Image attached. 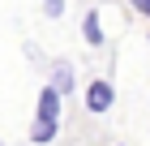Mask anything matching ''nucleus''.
Returning <instances> with one entry per match:
<instances>
[{
  "label": "nucleus",
  "mask_w": 150,
  "mask_h": 146,
  "mask_svg": "<svg viewBox=\"0 0 150 146\" xmlns=\"http://www.w3.org/2000/svg\"><path fill=\"white\" fill-rule=\"evenodd\" d=\"M81 30H86V43H90V47H99V43H103V26H99V9H90V13H86Z\"/></svg>",
  "instance_id": "4"
},
{
  "label": "nucleus",
  "mask_w": 150,
  "mask_h": 146,
  "mask_svg": "<svg viewBox=\"0 0 150 146\" xmlns=\"http://www.w3.org/2000/svg\"><path fill=\"white\" fill-rule=\"evenodd\" d=\"M52 86H56L60 95H73V69L69 65H56V82H52Z\"/></svg>",
  "instance_id": "5"
},
{
  "label": "nucleus",
  "mask_w": 150,
  "mask_h": 146,
  "mask_svg": "<svg viewBox=\"0 0 150 146\" xmlns=\"http://www.w3.org/2000/svg\"><path fill=\"white\" fill-rule=\"evenodd\" d=\"M39 116L60 120V90L56 86H43V90H39Z\"/></svg>",
  "instance_id": "2"
},
{
  "label": "nucleus",
  "mask_w": 150,
  "mask_h": 146,
  "mask_svg": "<svg viewBox=\"0 0 150 146\" xmlns=\"http://www.w3.org/2000/svg\"><path fill=\"white\" fill-rule=\"evenodd\" d=\"M112 103H116V86H112L107 78H94L90 86H86V108H90L94 116L112 112Z\"/></svg>",
  "instance_id": "1"
},
{
  "label": "nucleus",
  "mask_w": 150,
  "mask_h": 146,
  "mask_svg": "<svg viewBox=\"0 0 150 146\" xmlns=\"http://www.w3.org/2000/svg\"><path fill=\"white\" fill-rule=\"evenodd\" d=\"M56 129H60V120H47V116H35V129H30V142H35V146H47L52 137H56Z\"/></svg>",
  "instance_id": "3"
},
{
  "label": "nucleus",
  "mask_w": 150,
  "mask_h": 146,
  "mask_svg": "<svg viewBox=\"0 0 150 146\" xmlns=\"http://www.w3.org/2000/svg\"><path fill=\"white\" fill-rule=\"evenodd\" d=\"M43 13L47 17H60V13H64V0H43Z\"/></svg>",
  "instance_id": "6"
},
{
  "label": "nucleus",
  "mask_w": 150,
  "mask_h": 146,
  "mask_svg": "<svg viewBox=\"0 0 150 146\" xmlns=\"http://www.w3.org/2000/svg\"><path fill=\"white\" fill-rule=\"evenodd\" d=\"M133 4H137V13H146V17H150V0H133Z\"/></svg>",
  "instance_id": "7"
}]
</instances>
